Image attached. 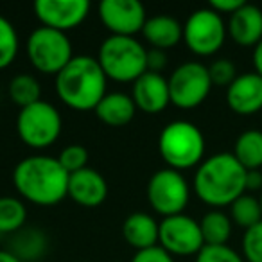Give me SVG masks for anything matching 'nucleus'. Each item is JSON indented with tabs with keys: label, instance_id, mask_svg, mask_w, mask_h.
Masks as SVG:
<instances>
[{
	"label": "nucleus",
	"instance_id": "nucleus-1",
	"mask_svg": "<svg viewBox=\"0 0 262 262\" xmlns=\"http://www.w3.org/2000/svg\"><path fill=\"white\" fill-rule=\"evenodd\" d=\"M246 169L232 153H217L203 160L194 174V192L208 207H230L246 192Z\"/></svg>",
	"mask_w": 262,
	"mask_h": 262
},
{
	"label": "nucleus",
	"instance_id": "nucleus-2",
	"mask_svg": "<svg viewBox=\"0 0 262 262\" xmlns=\"http://www.w3.org/2000/svg\"><path fill=\"white\" fill-rule=\"evenodd\" d=\"M69 176L58 158L36 155L18 162L13 171V183L24 200L52 207L69 196Z\"/></svg>",
	"mask_w": 262,
	"mask_h": 262
},
{
	"label": "nucleus",
	"instance_id": "nucleus-3",
	"mask_svg": "<svg viewBox=\"0 0 262 262\" xmlns=\"http://www.w3.org/2000/svg\"><path fill=\"white\" fill-rule=\"evenodd\" d=\"M106 74L97 58L74 56L70 63L56 76V94L69 108L77 112L95 110L106 95Z\"/></svg>",
	"mask_w": 262,
	"mask_h": 262
},
{
	"label": "nucleus",
	"instance_id": "nucleus-4",
	"mask_svg": "<svg viewBox=\"0 0 262 262\" xmlns=\"http://www.w3.org/2000/svg\"><path fill=\"white\" fill-rule=\"evenodd\" d=\"M158 151L169 169L185 171L203 162L205 137L196 124L189 120H174L162 129Z\"/></svg>",
	"mask_w": 262,
	"mask_h": 262
},
{
	"label": "nucleus",
	"instance_id": "nucleus-5",
	"mask_svg": "<svg viewBox=\"0 0 262 262\" xmlns=\"http://www.w3.org/2000/svg\"><path fill=\"white\" fill-rule=\"evenodd\" d=\"M97 61L108 79L135 83L147 72V51L133 36H108L99 49Z\"/></svg>",
	"mask_w": 262,
	"mask_h": 262
},
{
	"label": "nucleus",
	"instance_id": "nucleus-6",
	"mask_svg": "<svg viewBox=\"0 0 262 262\" xmlns=\"http://www.w3.org/2000/svg\"><path fill=\"white\" fill-rule=\"evenodd\" d=\"M63 120L56 106L47 101H38L22 108L16 119V131L26 146L33 149H45L59 139Z\"/></svg>",
	"mask_w": 262,
	"mask_h": 262
},
{
	"label": "nucleus",
	"instance_id": "nucleus-7",
	"mask_svg": "<svg viewBox=\"0 0 262 262\" xmlns=\"http://www.w3.org/2000/svg\"><path fill=\"white\" fill-rule=\"evenodd\" d=\"M27 56L38 72L58 76L74 58L72 43L67 33L41 26L34 29L27 40Z\"/></svg>",
	"mask_w": 262,
	"mask_h": 262
},
{
	"label": "nucleus",
	"instance_id": "nucleus-8",
	"mask_svg": "<svg viewBox=\"0 0 262 262\" xmlns=\"http://www.w3.org/2000/svg\"><path fill=\"white\" fill-rule=\"evenodd\" d=\"M147 200L155 212L164 217L183 214L190 200V187L185 176L174 169H162L147 183Z\"/></svg>",
	"mask_w": 262,
	"mask_h": 262
},
{
	"label": "nucleus",
	"instance_id": "nucleus-9",
	"mask_svg": "<svg viewBox=\"0 0 262 262\" xmlns=\"http://www.w3.org/2000/svg\"><path fill=\"white\" fill-rule=\"evenodd\" d=\"M167 83L171 102L182 110L198 108L208 97L214 86L208 74V67L200 61H187L180 65L171 74Z\"/></svg>",
	"mask_w": 262,
	"mask_h": 262
},
{
	"label": "nucleus",
	"instance_id": "nucleus-10",
	"mask_svg": "<svg viewBox=\"0 0 262 262\" xmlns=\"http://www.w3.org/2000/svg\"><path fill=\"white\" fill-rule=\"evenodd\" d=\"M226 24L210 8L194 11L183 26V40L196 56H212L225 45Z\"/></svg>",
	"mask_w": 262,
	"mask_h": 262
},
{
	"label": "nucleus",
	"instance_id": "nucleus-11",
	"mask_svg": "<svg viewBox=\"0 0 262 262\" xmlns=\"http://www.w3.org/2000/svg\"><path fill=\"white\" fill-rule=\"evenodd\" d=\"M158 243L171 255H198L205 246L200 223L185 214L164 217L160 223Z\"/></svg>",
	"mask_w": 262,
	"mask_h": 262
},
{
	"label": "nucleus",
	"instance_id": "nucleus-12",
	"mask_svg": "<svg viewBox=\"0 0 262 262\" xmlns=\"http://www.w3.org/2000/svg\"><path fill=\"white\" fill-rule=\"evenodd\" d=\"M99 16L112 36H135L147 22L146 8L137 0H104Z\"/></svg>",
	"mask_w": 262,
	"mask_h": 262
},
{
	"label": "nucleus",
	"instance_id": "nucleus-13",
	"mask_svg": "<svg viewBox=\"0 0 262 262\" xmlns=\"http://www.w3.org/2000/svg\"><path fill=\"white\" fill-rule=\"evenodd\" d=\"M90 13L88 0H36L34 15L43 27L67 33L81 26Z\"/></svg>",
	"mask_w": 262,
	"mask_h": 262
},
{
	"label": "nucleus",
	"instance_id": "nucleus-14",
	"mask_svg": "<svg viewBox=\"0 0 262 262\" xmlns=\"http://www.w3.org/2000/svg\"><path fill=\"white\" fill-rule=\"evenodd\" d=\"M226 102L237 115H255L262 110V77L257 72H246L235 77L226 88Z\"/></svg>",
	"mask_w": 262,
	"mask_h": 262
},
{
	"label": "nucleus",
	"instance_id": "nucleus-15",
	"mask_svg": "<svg viewBox=\"0 0 262 262\" xmlns=\"http://www.w3.org/2000/svg\"><path fill=\"white\" fill-rule=\"evenodd\" d=\"M137 110L144 113H160L171 102L169 83L162 74L146 72L133 83V95Z\"/></svg>",
	"mask_w": 262,
	"mask_h": 262
},
{
	"label": "nucleus",
	"instance_id": "nucleus-16",
	"mask_svg": "<svg viewBox=\"0 0 262 262\" xmlns=\"http://www.w3.org/2000/svg\"><path fill=\"white\" fill-rule=\"evenodd\" d=\"M69 196L81 207H99L108 196L106 180L95 169L84 167L69 176Z\"/></svg>",
	"mask_w": 262,
	"mask_h": 262
},
{
	"label": "nucleus",
	"instance_id": "nucleus-17",
	"mask_svg": "<svg viewBox=\"0 0 262 262\" xmlns=\"http://www.w3.org/2000/svg\"><path fill=\"white\" fill-rule=\"evenodd\" d=\"M226 31L239 47L255 49L262 40V9L244 2L243 8L230 15Z\"/></svg>",
	"mask_w": 262,
	"mask_h": 262
},
{
	"label": "nucleus",
	"instance_id": "nucleus-18",
	"mask_svg": "<svg viewBox=\"0 0 262 262\" xmlns=\"http://www.w3.org/2000/svg\"><path fill=\"white\" fill-rule=\"evenodd\" d=\"M158 232H160V223H157L153 215L146 212H135L127 215L126 221L122 223L124 239L127 241V244L137 248V251L157 246Z\"/></svg>",
	"mask_w": 262,
	"mask_h": 262
},
{
	"label": "nucleus",
	"instance_id": "nucleus-19",
	"mask_svg": "<svg viewBox=\"0 0 262 262\" xmlns=\"http://www.w3.org/2000/svg\"><path fill=\"white\" fill-rule=\"evenodd\" d=\"M146 41L153 49L165 51V49L176 47L183 38V27L176 18L167 15H158L153 18H147L146 26L142 29Z\"/></svg>",
	"mask_w": 262,
	"mask_h": 262
},
{
	"label": "nucleus",
	"instance_id": "nucleus-20",
	"mask_svg": "<svg viewBox=\"0 0 262 262\" xmlns=\"http://www.w3.org/2000/svg\"><path fill=\"white\" fill-rule=\"evenodd\" d=\"M99 120H102L108 126H126L133 120L137 113V106L131 99V95H126L122 92H113L106 94L94 110Z\"/></svg>",
	"mask_w": 262,
	"mask_h": 262
},
{
	"label": "nucleus",
	"instance_id": "nucleus-21",
	"mask_svg": "<svg viewBox=\"0 0 262 262\" xmlns=\"http://www.w3.org/2000/svg\"><path fill=\"white\" fill-rule=\"evenodd\" d=\"M49 241L40 228H22L13 235L11 253L22 262H36L47 253Z\"/></svg>",
	"mask_w": 262,
	"mask_h": 262
},
{
	"label": "nucleus",
	"instance_id": "nucleus-22",
	"mask_svg": "<svg viewBox=\"0 0 262 262\" xmlns=\"http://www.w3.org/2000/svg\"><path fill=\"white\" fill-rule=\"evenodd\" d=\"M233 157L246 171H260L262 167V131L246 129L233 144Z\"/></svg>",
	"mask_w": 262,
	"mask_h": 262
},
{
	"label": "nucleus",
	"instance_id": "nucleus-23",
	"mask_svg": "<svg viewBox=\"0 0 262 262\" xmlns=\"http://www.w3.org/2000/svg\"><path fill=\"white\" fill-rule=\"evenodd\" d=\"M201 235L208 246H223L232 235V219L221 210H210L200 221Z\"/></svg>",
	"mask_w": 262,
	"mask_h": 262
},
{
	"label": "nucleus",
	"instance_id": "nucleus-24",
	"mask_svg": "<svg viewBox=\"0 0 262 262\" xmlns=\"http://www.w3.org/2000/svg\"><path fill=\"white\" fill-rule=\"evenodd\" d=\"M27 221V208L18 198L2 196L0 198V235H8L26 226Z\"/></svg>",
	"mask_w": 262,
	"mask_h": 262
},
{
	"label": "nucleus",
	"instance_id": "nucleus-25",
	"mask_svg": "<svg viewBox=\"0 0 262 262\" xmlns=\"http://www.w3.org/2000/svg\"><path fill=\"white\" fill-rule=\"evenodd\" d=\"M9 97L15 104L22 108L34 104V102L41 101V86L38 83V79L31 74H18L9 81Z\"/></svg>",
	"mask_w": 262,
	"mask_h": 262
},
{
	"label": "nucleus",
	"instance_id": "nucleus-26",
	"mask_svg": "<svg viewBox=\"0 0 262 262\" xmlns=\"http://www.w3.org/2000/svg\"><path fill=\"white\" fill-rule=\"evenodd\" d=\"M230 219L237 226L248 230L262 221V208L258 198L244 192L230 205Z\"/></svg>",
	"mask_w": 262,
	"mask_h": 262
},
{
	"label": "nucleus",
	"instance_id": "nucleus-27",
	"mask_svg": "<svg viewBox=\"0 0 262 262\" xmlns=\"http://www.w3.org/2000/svg\"><path fill=\"white\" fill-rule=\"evenodd\" d=\"M18 34L8 18L0 16V70L8 69L18 54Z\"/></svg>",
	"mask_w": 262,
	"mask_h": 262
},
{
	"label": "nucleus",
	"instance_id": "nucleus-28",
	"mask_svg": "<svg viewBox=\"0 0 262 262\" xmlns=\"http://www.w3.org/2000/svg\"><path fill=\"white\" fill-rule=\"evenodd\" d=\"M243 258L246 262H262V221L244 230Z\"/></svg>",
	"mask_w": 262,
	"mask_h": 262
},
{
	"label": "nucleus",
	"instance_id": "nucleus-29",
	"mask_svg": "<svg viewBox=\"0 0 262 262\" xmlns=\"http://www.w3.org/2000/svg\"><path fill=\"white\" fill-rule=\"evenodd\" d=\"M58 162L61 164V167L65 169L69 174H72V172H77V171H81V169L86 167L88 151L84 149L83 146L72 144V146H67L65 149L59 153Z\"/></svg>",
	"mask_w": 262,
	"mask_h": 262
},
{
	"label": "nucleus",
	"instance_id": "nucleus-30",
	"mask_svg": "<svg viewBox=\"0 0 262 262\" xmlns=\"http://www.w3.org/2000/svg\"><path fill=\"white\" fill-rule=\"evenodd\" d=\"M196 262H244V258L228 244H223V246L205 244L196 255Z\"/></svg>",
	"mask_w": 262,
	"mask_h": 262
},
{
	"label": "nucleus",
	"instance_id": "nucleus-31",
	"mask_svg": "<svg viewBox=\"0 0 262 262\" xmlns=\"http://www.w3.org/2000/svg\"><path fill=\"white\" fill-rule=\"evenodd\" d=\"M208 74H210V81L212 84L215 86H226L228 88L230 84L235 81L237 77V69L230 59H215L210 67H208Z\"/></svg>",
	"mask_w": 262,
	"mask_h": 262
},
{
	"label": "nucleus",
	"instance_id": "nucleus-32",
	"mask_svg": "<svg viewBox=\"0 0 262 262\" xmlns=\"http://www.w3.org/2000/svg\"><path fill=\"white\" fill-rule=\"evenodd\" d=\"M131 262H174V258L162 246H153L147 248V250L137 251Z\"/></svg>",
	"mask_w": 262,
	"mask_h": 262
},
{
	"label": "nucleus",
	"instance_id": "nucleus-33",
	"mask_svg": "<svg viewBox=\"0 0 262 262\" xmlns=\"http://www.w3.org/2000/svg\"><path fill=\"white\" fill-rule=\"evenodd\" d=\"M165 67H167V56L164 51H158V49L147 51V72L160 74Z\"/></svg>",
	"mask_w": 262,
	"mask_h": 262
},
{
	"label": "nucleus",
	"instance_id": "nucleus-34",
	"mask_svg": "<svg viewBox=\"0 0 262 262\" xmlns=\"http://www.w3.org/2000/svg\"><path fill=\"white\" fill-rule=\"evenodd\" d=\"M243 6H244V0H212L208 8L214 9L219 15H233Z\"/></svg>",
	"mask_w": 262,
	"mask_h": 262
},
{
	"label": "nucleus",
	"instance_id": "nucleus-35",
	"mask_svg": "<svg viewBox=\"0 0 262 262\" xmlns=\"http://www.w3.org/2000/svg\"><path fill=\"white\" fill-rule=\"evenodd\" d=\"M246 190H262V172L248 171L246 172Z\"/></svg>",
	"mask_w": 262,
	"mask_h": 262
},
{
	"label": "nucleus",
	"instance_id": "nucleus-36",
	"mask_svg": "<svg viewBox=\"0 0 262 262\" xmlns=\"http://www.w3.org/2000/svg\"><path fill=\"white\" fill-rule=\"evenodd\" d=\"M253 69L258 76L262 77V40L257 43V47L253 49Z\"/></svg>",
	"mask_w": 262,
	"mask_h": 262
},
{
	"label": "nucleus",
	"instance_id": "nucleus-37",
	"mask_svg": "<svg viewBox=\"0 0 262 262\" xmlns=\"http://www.w3.org/2000/svg\"><path fill=\"white\" fill-rule=\"evenodd\" d=\"M0 262H22V260H18L9 250H0Z\"/></svg>",
	"mask_w": 262,
	"mask_h": 262
},
{
	"label": "nucleus",
	"instance_id": "nucleus-38",
	"mask_svg": "<svg viewBox=\"0 0 262 262\" xmlns=\"http://www.w3.org/2000/svg\"><path fill=\"white\" fill-rule=\"evenodd\" d=\"M258 201H260V208H262V192H260V198H258Z\"/></svg>",
	"mask_w": 262,
	"mask_h": 262
}]
</instances>
